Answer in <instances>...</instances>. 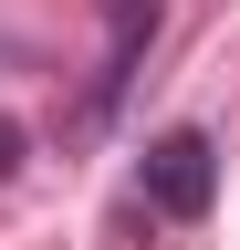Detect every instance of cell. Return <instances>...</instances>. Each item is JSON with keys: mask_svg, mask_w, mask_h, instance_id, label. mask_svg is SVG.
<instances>
[{"mask_svg": "<svg viewBox=\"0 0 240 250\" xmlns=\"http://www.w3.org/2000/svg\"><path fill=\"white\" fill-rule=\"evenodd\" d=\"M136 177H146V208L157 219H209V198H219V146H209V125H167Z\"/></svg>", "mask_w": 240, "mask_h": 250, "instance_id": "1", "label": "cell"}, {"mask_svg": "<svg viewBox=\"0 0 240 250\" xmlns=\"http://www.w3.org/2000/svg\"><path fill=\"white\" fill-rule=\"evenodd\" d=\"M21 146H32V136H21V125H11V115H0V177H11V167H21Z\"/></svg>", "mask_w": 240, "mask_h": 250, "instance_id": "2", "label": "cell"}, {"mask_svg": "<svg viewBox=\"0 0 240 250\" xmlns=\"http://www.w3.org/2000/svg\"><path fill=\"white\" fill-rule=\"evenodd\" d=\"M115 11H126V0H115Z\"/></svg>", "mask_w": 240, "mask_h": 250, "instance_id": "3", "label": "cell"}]
</instances>
